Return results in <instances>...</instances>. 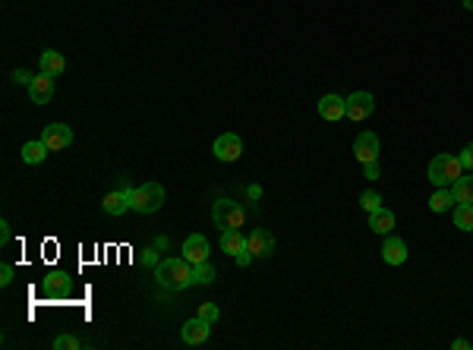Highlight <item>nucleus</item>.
Returning a JSON list of instances; mask_svg holds the SVG:
<instances>
[{"instance_id":"f257e3e1","label":"nucleus","mask_w":473,"mask_h":350,"mask_svg":"<svg viewBox=\"0 0 473 350\" xmlns=\"http://www.w3.org/2000/svg\"><path fill=\"white\" fill-rule=\"evenodd\" d=\"M155 278L165 290H183L192 284V265L180 256V259H161L155 265Z\"/></svg>"},{"instance_id":"f03ea898","label":"nucleus","mask_w":473,"mask_h":350,"mask_svg":"<svg viewBox=\"0 0 473 350\" xmlns=\"http://www.w3.org/2000/svg\"><path fill=\"white\" fill-rule=\"evenodd\" d=\"M130 206H133V212H139V215H155L158 208L165 206V186H161V183L133 186Z\"/></svg>"},{"instance_id":"7ed1b4c3","label":"nucleus","mask_w":473,"mask_h":350,"mask_svg":"<svg viewBox=\"0 0 473 350\" xmlns=\"http://www.w3.org/2000/svg\"><path fill=\"white\" fill-rule=\"evenodd\" d=\"M460 174H464V165H460V158H454V155H435V158L429 161V180L435 186H451Z\"/></svg>"},{"instance_id":"20e7f679","label":"nucleus","mask_w":473,"mask_h":350,"mask_svg":"<svg viewBox=\"0 0 473 350\" xmlns=\"http://www.w3.org/2000/svg\"><path fill=\"white\" fill-rule=\"evenodd\" d=\"M212 221L218 231H240L243 221H247V212L231 199H218L212 208Z\"/></svg>"},{"instance_id":"39448f33","label":"nucleus","mask_w":473,"mask_h":350,"mask_svg":"<svg viewBox=\"0 0 473 350\" xmlns=\"http://www.w3.org/2000/svg\"><path fill=\"white\" fill-rule=\"evenodd\" d=\"M208 253H212V247H208L206 233H190L183 240V259L190 262V265H202V262H208Z\"/></svg>"},{"instance_id":"423d86ee","label":"nucleus","mask_w":473,"mask_h":350,"mask_svg":"<svg viewBox=\"0 0 473 350\" xmlns=\"http://www.w3.org/2000/svg\"><path fill=\"white\" fill-rule=\"evenodd\" d=\"M243 155V139L237 133H221L215 139V158L218 161H237Z\"/></svg>"},{"instance_id":"0eeeda50","label":"nucleus","mask_w":473,"mask_h":350,"mask_svg":"<svg viewBox=\"0 0 473 350\" xmlns=\"http://www.w3.org/2000/svg\"><path fill=\"white\" fill-rule=\"evenodd\" d=\"M376 110V98L370 92H354L347 95V120H366Z\"/></svg>"},{"instance_id":"6e6552de","label":"nucleus","mask_w":473,"mask_h":350,"mask_svg":"<svg viewBox=\"0 0 473 350\" xmlns=\"http://www.w3.org/2000/svg\"><path fill=\"white\" fill-rule=\"evenodd\" d=\"M42 142L48 145L51 151L69 149V142H73V130H69L67 124H51V126H44V133H42Z\"/></svg>"},{"instance_id":"1a4fd4ad","label":"nucleus","mask_w":473,"mask_h":350,"mask_svg":"<svg viewBox=\"0 0 473 350\" xmlns=\"http://www.w3.org/2000/svg\"><path fill=\"white\" fill-rule=\"evenodd\" d=\"M354 155H357L360 165H370V161H379V136L376 133H360L357 142H354Z\"/></svg>"},{"instance_id":"9d476101","label":"nucleus","mask_w":473,"mask_h":350,"mask_svg":"<svg viewBox=\"0 0 473 350\" xmlns=\"http://www.w3.org/2000/svg\"><path fill=\"white\" fill-rule=\"evenodd\" d=\"M247 249L256 256V259H268V256L274 253V237L268 231H262V227H256V231H249V237H247Z\"/></svg>"},{"instance_id":"9b49d317","label":"nucleus","mask_w":473,"mask_h":350,"mask_svg":"<svg viewBox=\"0 0 473 350\" xmlns=\"http://www.w3.org/2000/svg\"><path fill=\"white\" fill-rule=\"evenodd\" d=\"M28 98H32L35 104H48L51 98H54V76L42 69V73L32 79V85H28Z\"/></svg>"},{"instance_id":"f8f14e48","label":"nucleus","mask_w":473,"mask_h":350,"mask_svg":"<svg viewBox=\"0 0 473 350\" xmlns=\"http://www.w3.org/2000/svg\"><path fill=\"white\" fill-rule=\"evenodd\" d=\"M208 331H212V322H206V319H190V322H183V341L190 344V347H199V344L208 341Z\"/></svg>"},{"instance_id":"ddd939ff","label":"nucleus","mask_w":473,"mask_h":350,"mask_svg":"<svg viewBox=\"0 0 473 350\" xmlns=\"http://www.w3.org/2000/svg\"><path fill=\"white\" fill-rule=\"evenodd\" d=\"M382 259L388 262V265H404V262H407V243L401 240V237H391V233H385Z\"/></svg>"},{"instance_id":"4468645a","label":"nucleus","mask_w":473,"mask_h":350,"mask_svg":"<svg viewBox=\"0 0 473 350\" xmlns=\"http://www.w3.org/2000/svg\"><path fill=\"white\" fill-rule=\"evenodd\" d=\"M319 114H322V120H344L347 117V98L341 95H325L322 101H319Z\"/></svg>"},{"instance_id":"2eb2a0df","label":"nucleus","mask_w":473,"mask_h":350,"mask_svg":"<svg viewBox=\"0 0 473 350\" xmlns=\"http://www.w3.org/2000/svg\"><path fill=\"white\" fill-rule=\"evenodd\" d=\"M101 208H104V212H108V215H114V218H117V215H124V212H130V208H133V206H130V192L110 190L108 196H104Z\"/></svg>"},{"instance_id":"dca6fc26","label":"nucleus","mask_w":473,"mask_h":350,"mask_svg":"<svg viewBox=\"0 0 473 350\" xmlns=\"http://www.w3.org/2000/svg\"><path fill=\"white\" fill-rule=\"evenodd\" d=\"M370 227H372V233H391V227H395V212L379 206L376 212H370Z\"/></svg>"},{"instance_id":"f3484780","label":"nucleus","mask_w":473,"mask_h":350,"mask_svg":"<svg viewBox=\"0 0 473 350\" xmlns=\"http://www.w3.org/2000/svg\"><path fill=\"white\" fill-rule=\"evenodd\" d=\"M451 206H458V202H454V196H451V186H439V190L429 196V208H432L435 215L448 212Z\"/></svg>"},{"instance_id":"a211bd4d","label":"nucleus","mask_w":473,"mask_h":350,"mask_svg":"<svg viewBox=\"0 0 473 350\" xmlns=\"http://www.w3.org/2000/svg\"><path fill=\"white\" fill-rule=\"evenodd\" d=\"M451 196L454 202H473V171L470 174H460L458 180L451 183Z\"/></svg>"},{"instance_id":"6ab92c4d","label":"nucleus","mask_w":473,"mask_h":350,"mask_svg":"<svg viewBox=\"0 0 473 350\" xmlns=\"http://www.w3.org/2000/svg\"><path fill=\"white\" fill-rule=\"evenodd\" d=\"M221 249L227 256H240L247 249V240H243L240 231H221Z\"/></svg>"},{"instance_id":"aec40b11","label":"nucleus","mask_w":473,"mask_h":350,"mask_svg":"<svg viewBox=\"0 0 473 350\" xmlns=\"http://www.w3.org/2000/svg\"><path fill=\"white\" fill-rule=\"evenodd\" d=\"M48 151H51V149L42 142V139H35V142H26V145H22V161H26V165H42Z\"/></svg>"},{"instance_id":"412c9836","label":"nucleus","mask_w":473,"mask_h":350,"mask_svg":"<svg viewBox=\"0 0 473 350\" xmlns=\"http://www.w3.org/2000/svg\"><path fill=\"white\" fill-rule=\"evenodd\" d=\"M454 227L473 231V202H458L454 206Z\"/></svg>"},{"instance_id":"4be33fe9","label":"nucleus","mask_w":473,"mask_h":350,"mask_svg":"<svg viewBox=\"0 0 473 350\" xmlns=\"http://www.w3.org/2000/svg\"><path fill=\"white\" fill-rule=\"evenodd\" d=\"M63 67H67V60H63V57L57 54V51H44V54H42V69H44V73L60 76Z\"/></svg>"},{"instance_id":"5701e85b","label":"nucleus","mask_w":473,"mask_h":350,"mask_svg":"<svg viewBox=\"0 0 473 350\" xmlns=\"http://www.w3.org/2000/svg\"><path fill=\"white\" fill-rule=\"evenodd\" d=\"M212 281H215V265L212 262L192 265V284H212Z\"/></svg>"},{"instance_id":"b1692460","label":"nucleus","mask_w":473,"mask_h":350,"mask_svg":"<svg viewBox=\"0 0 473 350\" xmlns=\"http://www.w3.org/2000/svg\"><path fill=\"white\" fill-rule=\"evenodd\" d=\"M360 206H363L366 212H376V208L382 206V199H379V192H363V196H360Z\"/></svg>"},{"instance_id":"393cba45","label":"nucleus","mask_w":473,"mask_h":350,"mask_svg":"<svg viewBox=\"0 0 473 350\" xmlns=\"http://www.w3.org/2000/svg\"><path fill=\"white\" fill-rule=\"evenodd\" d=\"M218 316H221V309L215 306V303H202L199 306V319H206V322H215Z\"/></svg>"},{"instance_id":"a878e982","label":"nucleus","mask_w":473,"mask_h":350,"mask_svg":"<svg viewBox=\"0 0 473 350\" xmlns=\"http://www.w3.org/2000/svg\"><path fill=\"white\" fill-rule=\"evenodd\" d=\"M73 347H79V341H76L73 335H60L54 341V350H73Z\"/></svg>"},{"instance_id":"bb28decb","label":"nucleus","mask_w":473,"mask_h":350,"mask_svg":"<svg viewBox=\"0 0 473 350\" xmlns=\"http://www.w3.org/2000/svg\"><path fill=\"white\" fill-rule=\"evenodd\" d=\"M458 158H460V165H464V171H473V142L464 145V151H460Z\"/></svg>"},{"instance_id":"cd10ccee","label":"nucleus","mask_w":473,"mask_h":350,"mask_svg":"<svg viewBox=\"0 0 473 350\" xmlns=\"http://www.w3.org/2000/svg\"><path fill=\"white\" fill-rule=\"evenodd\" d=\"M32 79H35V76L28 73V69H16V73H13V83H19V85H32Z\"/></svg>"},{"instance_id":"c85d7f7f","label":"nucleus","mask_w":473,"mask_h":350,"mask_svg":"<svg viewBox=\"0 0 473 350\" xmlns=\"http://www.w3.org/2000/svg\"><path fill=\"white\" fill-rule=\"evenodd\" d=\"M13 275H16L13 265H3V268H0V284H3V288H7V284H13Z\"/></svg>"},{"instance_id":"c756f323","label":"nucleus","mask_w":473,"mask_h":350,"mask_svg":"<svg viewBox=\"0 0 473 350\" xmlns=\"http://www.w3.org/2000/svg\"><path fill=\"white\" fill-rule=\"evenodd\" d=\"M60 284H67V275H57V272H54V275H48V281H44V288H60Z\"/></svg>"},{"instance_id":"7c9ffc66","label":"nucleus","mask_w":473,"mask_h":350,"mask_svg":"<svg viewBox=\"0 0 473 350\" xmlns=\"http://www.w3.org/2000/svg\"><path fill=\"white\" fill-rule=\"evenodd\" d=\"M363 174H366V180H379V161H370V165H363Z\"/></svg>"},{"instance_id":"2f4dec72","label":"nucleus","mask_w":473,"mask_h":350,"mask_svg":"<svg viewBox=\"0 0 473 350\" xmlns=\"http://www.w3.org/2000/svg\"><path fill=\"white\" fill-rule=\"evenodd\" d=\"M10 243V221H0V247Z\"/></svg>"},{"instance_id":"473e14b6","label":"nucleus","mask_w":473,"mask_h":350,"mask_svg":"<svg viewBox=\"0 0 473 350\" xmlns=\"http://www.w3.org/2000/svg\"><path fill=\"white\" fill-rule=\"evenodd\" d=\"M114 190H120V192H133V186H130V180H126V177H117V180H114Z\"/></svg>"},{"instance_id":"72a5a7b5","label":"nucleus","mask_w":473,"mask_h":350,"mask_svg":"<svg viewBox=\"0 0 473 350\" xmlns=\"http://www.w3.org/2000/svg\"><path fill=\"white\" fill-rule=\"evenodd\" d=\"M253 259H256V256L249 253V249H243V253L237 256V265H240V268H247V265H249V262H253Z\"/></svg>"},{"instance_id":"f704fd0d","label":"nucleus","mask_w":473,"mask_h":350,"mask_svg":"<svg viewBox=\"0 0 473 350\" xmlns=\"http://www.w3.org/2000/svg\"><path fill=\"white\" fill-rule=\"evenodd\" d=\"M467 347H473V344L464 341V338H458V341H454V350H467Z\"/></svg>"},{"instance_id":"c9c22d12","label":"nucleus","mask_w":473,"mask_h":350,"mask_svg":"<svg viewBox=\"0 0 473 350\" xmlns=\"http://www.w3.org/2000/svg\"><path fill=\"white\" fill-rule=\"evenodd\" d=\"M464 7H467V10H473V0H464Z\"/></svg>"}]
</instances>
